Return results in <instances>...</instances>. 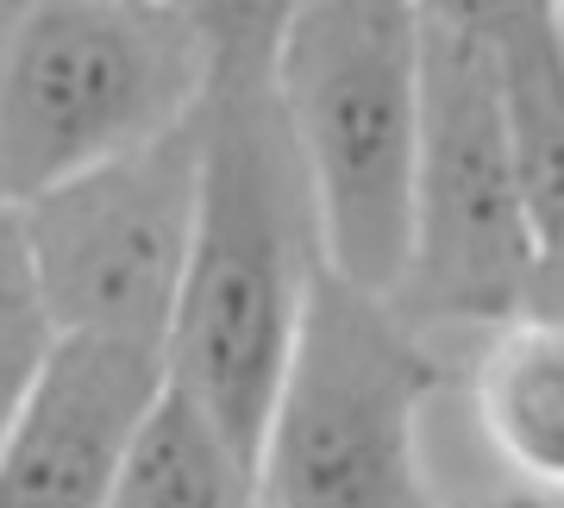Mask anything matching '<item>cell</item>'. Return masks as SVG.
Instances as JSON below:
<instances>
[{
    "mask_svg": "<svg viewBox=\"0 0 564 508\" xmlns=\"http://www.w3.org/2000/svg\"><path fill=\"white\" fill-rule=\"evenodd\" d=\"M464 508H564L552 496H502V502H464Z\"/></svg>",
    "mask_w": 564,
    "mask_h": 508,
    "instance_id": "obj_16",
    "label": "cell"
},
{
    "mask_svg": "<svg viewBox=\"0 0 564 508\" xmlns=\"http://www.w3.org/2000/svg\"><path fill=\"white\" fill-rule=\"evenodd\" d=\"M207 44L170 0H25L0 20V195L32 202L195 120Z\"/></svg>",
    "mask_w": 564,
    "mask_h": 508,
    "instance_id": "obj_4",
    "label": "cell"
},
{
    "mask_svg": "<svg viewBox=\"0 0 564 508\" xmlns=\"http://www.w3.org/2000/svg\"><path fill=\"white\" fill-rule=\"evenodd\" d=\"M25 0H0V20H7V13H20Z\"/></svg>",
    "mask_w": 564,
    "mask_h": 508,
    "instance_id": "obj_17",
    "label": "cell"
},
{
    "mask_svg": "<svg viewBox=\"0 0 564 508\" xmlns=\"http://www.w3.org/2000/svg\"><path fill=\"white\" fill-rule=\"evenodd\" d=\"M321 270V220L270 69H214L202 101V214L163 358L170 383L232 433L251 471Z\"/></svg>",
    "mask_w": 564,
    "mask_h": 508,
    "instance_id": "obj_1",
    "label": "cell"
},
{
    "mask_svg": "<svg viewBox=\"0 0 564 508\" xmlns=\"http://www.w3.org/2000/svg\"><path fill=\"white\" fill-rule=\"evenodd\" d=\"M44 339L51 333H0V433H7L13 408H20V389L32 377V365H39Z\"/></svg>",
    "mask_w": 564,
    "mask_h": 508,
    "instance_id": "obj_14",
    "label": "cell"
},
{
    "mask_svg": "<svg viewBox=\"0 0 564 508\" xmlns=\"http://www.w3.org/2000/svg\"><path fill=\"white\" fill-rule=\"evenodd\" d=\"M163 383L158 346L51 333L0 433V508H113L126 446Z\"/></svg>",
    "mask_w": 564,
    "mask_h": 508,
    "instance_id": "obj_7",
    "label": "cell"
},
{
    "mask_svg": "<svg viewBox=\"0 0 564 508\" xmlns=\"http://www.w3.org/2000/svg\"><path fill=\"white\" fill-rule=\"evenodd\" d=\"M414 13L433 32H452V39H470V44H484V51H496L502 39L552 20L564 7L558 0H414Z\"/></svg>",
    "mask_w": 564,
    "mask_h": 508,
    "instance_id": "obj_13",
    "label": "cell"
},
{
    "mask_svg": "<svg viewBox=\"0 0 564 508\" xmlns=\"http://www.w3.org/2000/svg\"><path fill=\"white\" fill-rule=\"evenodd\" d=\"M433 389L421 326L321 270L258 433L251 508H440L421 440Z\"/></svg>",
    "mask_w": 564,
    "mask_h": 508,
    "instance_id": "obj_3",
    "label": "cell"
},
{
    "mask_svg": "<svg viewBox=\"0 0 564 508\" xmlns=\"http://www.w3.org/2000/svg\"><path fill=\"white\" fill-rule=\"evenodd\" d=\"M0 333H51L25 202L0 195Z\"/></svg>",
    "mask_w": 564,
    "mask_h": 508,
    "instance_id": "obj_12",
    "label": "cell"
},
{
    "mask_svg": "<svg viewBox=\"0 0 564 508\" xmlns=\"http://www.w3.org/2000/svg\"><path fill=\"white\" fill-rule=\"evenodd\" d=\"M202 214V114L25 202L51 333L170 339Z\"/></svg>",
    "mask_w": 564,
    "mask_h": 508,
    "instance_id": "obj_6",
    "label": "cell"
},
{
    "mask_svg": "<svg viewBox=\"0 0 564 508\" xmlns=\"http://www.w3.org/2000/svg\"><path fill=\"white\" fill-rule=\"evenodd\" d=\"M489 57L502 82V120L521 170L527 220L545 264V258H564V13L502 39Z\"/></svg>",
    "mask_w": 564,
    "mask_h": 508,
    "instance_id": "obj_10",
    "label": "cell"
},
{
    "mask_svg": "<svg viewBox=\"0 0 564 508\" xmlns=\"http://www.w3.org/2000/svg\"><path fill=\"white\" fill-rule=\"evenodd\" d=\"M470 408L496 465L514 471L527 496L564 502V321L514 314L489 326L470 370Z\"/></svg>",
    "mask_w": 564,
    "mask_h": 508,
    "instance_id": "obj_8",
    "label": "cell"
},
{
    "mask_svg": "<svg viewBox=\"0 0 564 508\" xmlns=\"http://www.w3.org/2000/svg\"><path fill=\"white\" fill-rule=\"evenodd\" d=\"M558 7H564V0H558Z\"/></svg>",
    "mask_w": 564,
    "mask_h": 508,
    "instance_id": "obj_18",
    "label": "cell"
},
{
    "mask_svg": "<svg viewBox=\"0 0 564 508\" xmlns=\"http://www.w3.org/2000/svg\"><path fill=\"white\" fill-rule=\"evenodd\" d=\"M540 239L508 151L502 82L484 44L421 25V151L395 307L421 326H502L527 314Z\"/></svg>",
    "mask_w": 564,
    "mask_h": 508,
    "instance_id": "obj_5",
    "label": "cell"
},
{
    "mask_svg": "<svg viewBox=\"0 0 564 508\" xmlns=\"http://www.w3.org/2000/svg\"><path fill=\"white\" fill-rule=\"evenodd\" d=\"M170 7L207 44L214 69H270L282 32L307 0H170Z\"/></svg>",
    "mask_w": 564,
    "mask_h": 508,
    "instance_id": "obj_11",
    "label": "cell"
},
{
    "mask_svg": "<svg viewBox=\"0 0 564 508\" xmlns=\"http://www.w3.org/2000/svg\"><path fill=\"white\" fill-rule=\"evenodd\" d=\"M113 508H251V458L188 389L163 383L126 446Z\"/></svg>",
    "mask_w": 564,
    "mask_h": 508,
    "instance_id": "obj_9",
    "label": "cell"
},
{
    "mask_svg": "<svg viewBox=\"0 0 564 508\" xmlns=\"http://www.w3.org/2000/svg\"><path fill=\"white\" fill-rule=\"evenodd\" d=\"M270 88L314 195L326 270L395 302L421 151L414 0H307L276 44Z\"/></svg>",
    "mask_w": 564,
    "mask_h": 508,
    "instance_id": "obj_2",
    "label": "cell"
},
{
    "mask_svg": "<svg viewBox=\"0 0 564 508\" xmlns=\"http://www.w3.org/2000/svg\"><path fill=\"white\" fill-rule=\"evenodd\" d=\"M527 314H552V321H564V258H545L540 264L533 295H527Z\"/></svg>",
    "mask_w": 564,
    "mask_h": 508,
    "instance_id": "obj_15",
    "label": "cell"
}]
</instances>
